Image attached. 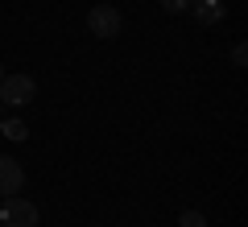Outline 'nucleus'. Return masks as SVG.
<instances>
[{"label": "nucleus", "instance_id": "f257e3e1", "mask_svg": "<svg viewBox=\"0 0 248 227\" xmlns=\"http://www.w3.org/2000/svg\"><path fill=\"white\" fill-rule=\"evenodd\" d=\"M33 95H37V83L29 79V75H4V79H0V104L25 107Z\"/></svg>", "mask_w": 248, "mask_h": 227}, {"label": "nucleus", "instance_id": "f03ea898", "mask_svg": "<svg viewBox=\"0 0 248 227\" xmlns=\"http://www.w3.org/2000/svg\"><path fill=\"white\" fill-rule=\"evenodd\" d=\"M120 25H124V17H120V9H116V4H95V9L87 13V29L95 37H116L120 33Z\"/></svg>", "mask_w": 248, "mask_h": 227}, {"label": "nucleus", "instance_id": "7ed1b4c3", "mask_svg": "<svg viewBox=\"0 0 248 227\" xmlns=\"http://www.w3.org/2000/svg\"><path fill=\"white\" fill-rule=\"evenodd\" d=\"M0 223L4 227H37V207L29 198H4V207H0Z\"/></svg>", "mask_w": 248, "mask_h": 227}, {"label": "nucleus", "instance_id": "20e7f679", "mask_svg": "<svg viewBox=\"0 0 248 227\" xmlns=\"http://www.w3.org/2000/svg\"><path fill=\"white\" fill-rule=\"evenodd\" d=\"M21 190H25V169H21V161L0 157V198H13Z\"/></svg>", "mask_w": 248, "mask_h": 227}, {"label": "nucleus", "instance_id": "39448f33", "mask_svg": "<svg viewBox=\"0 0 248 227\" xmlns=\"http://www.w3.org/2000/svg\"><path fill=\"white\" fill-rule=\"evenodd\" d=\"M190 13H195L199 25H219V21L228 17L223 0H190Z\"/></svg>", "mask_w": 248, "mask_h": 227}, {"label": "nucleus", "instance_id": "423d86ee", "mask_svg": "<svg viewBox=\"0 0 248 227\" xmlns=\"http://www.w3.org/2000/svg\"><path fill=\"white\" fill-rule=\"evenodd\" d=\"M0 132H4V136H9V140H25V136H29L25 120H17V116H13V120H4V124H0Z\"/></svg>", "mask_w": 248, "mask_h": 227}, {"label": "nucleus", "instance_id": "0eeeda50", "mask_svg": "<svg viewBox=\"0 0 248 227\" xmlns=\"http://www.w3.org/2000/svg\"><path fill=\"white\" fill-rule=\"evenodd\" d=\"M178 227H207V215H203V211H182Z\"/></svg>", "mask_w": 248, "mask_h": 227}, {"label": "nucleus", "instance_id": "6e6552de", "mask_svg": "<svg viewBox=\"0 0 248 227\" xmlns=\"http://www.w3.org/2000/svg\"><path fill=\"white\" fill-rule=\"evenodd\" d=\"M161 9H166V13H186V9H190V0H161Z\"/></svg>", "mask_w": 248, "mask_h": 227}, {"label": "nucleus", "instance_id": "1a4fd4ad", "mask_svg": "<svg viewBox=\"0 0 248 227\" xmlns=\"http://www.w3.org/2000/svg\"><path fill=\"white\" fill-rule=\"evenodd\" d=\"M232 62H236V66H244V62H248V45H244V42L232 45Z\"/></svg>", "mask_w": 248, "mask_h": 227}, {"label": "nucleus", "instance_id": "9d476101", "mask_svg": "<svg viewBox=\"0 0 248 227\" xmlns=\"http://www.w3.org/2000/svg\"><path fill=\"white\" fill-rule=\"evenodd\" d=\"M0 79H4V66H0Z\"/></svg>", "mask_w": 248, "mask_h": 227}]
</instances>
